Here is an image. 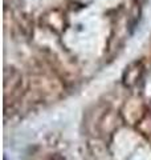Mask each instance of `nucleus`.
<instances>
[{"label":"nucleus","instance_id":"f257e3e1","mask_svg":"<svg viewBox=\"0 0 151 160\" xmlns=\"http://www.w3.org/2000/svg\"><path fill=\"white\" fill-rule=\"evenodd\" d=\"M144 73V66L142 60H135L130 63L122 75V83L126 88H134L142 80Z\"/></svg>","mask_w":151,"mask_h":160}]
</instances>
